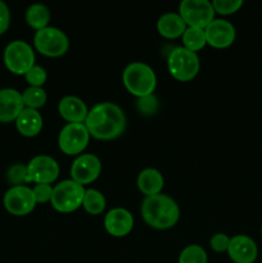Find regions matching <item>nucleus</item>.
Listing matches in <instances>:
<instances>
[{
  "label": "nucleus",
  "mask_w": 262,
  "mask_h": 263,
  "mask_svg": "<svg viewBox=\"0 0 262 263\" xmlns=\"http://www.w3.org/2000/svg\"><path fill=\"white\" fill-rule=\"evenodd\" d=\"M205 45H207V39H205L204 28L186 27L185 32L182 33V46L184 48L197 53Z\"/></svg>",
  "instance_id": "nucleus-22"
},
{
  "label": "nucleus",
  "mask_w": 262,
  "mask_h": 263,
  "mask_svg": "<svg viewBox=\"0 0 262 263\" xmlns=\"http://www.w3.org/2000/svg\"><path fill=\"white\" fill-rule=\"evenodd\" d=\"M208 257L203 247L190 244L185 247L179 256V263H207Z\"/></svg>",
  "instance_id": "nucleus-25"
},
{
  "label": "nucleus",
  "mask_w": 262,
  "mask_h": 263,
  "mask_svg": "<svg viewBox=\"0 0 262 263\" xmlns=\"http://www.w3.org/2000/svg\"><path fill=\"white\" fill-rule=\"evenodd\" d=\"M139 112L143 115H153L158 109V100L153 94L148 95V97L138 98V103H136Z\"/></svg>",
  "instance_id": "nucleus-29"
},
{
  "label": "nucleus",
  "mask_w": 262,
  "mask_h": 263,
  "mask_svg": "<svg viewBox=\"0 0 262 263\" xmlns=\"http://www.w3.org/2000/svg\"><path fill=\"white\" fill-rule=\"evenodd\" d=\"M90 133L85 123H67L59 133L58 145L64 154L80 156L89 144Z\"/></svg>",
  "instance_id": "nucleus-8"
},
{
  "label": "nucleus",
  "mask_w": 262,
  "mask_h": 263,
  "mask_svg": "<svg viewBox=\"0 0 262 263\" xmlns=\"http://www.w3.org/2000/svg\"><path fill=\"white\" fill-rule=\"evenodd\" d=\"M179 14L188 27L205 28L215 20V9L210 0H182Z\"/></svg>",
  "instance_id": "nucleus-7"
},
{
  "label": "nucleus",
  "mask_w": 262,
  "mask_h": 263,
  "mask_svg": "<svg viewBox=\"0 0 262 263\" xmlns=\"http://www.w3.org/2000/svg\"><path fill=\"white\" fill-rule=\"evenodd\" d=\"M33 45L43 55L55 58L67 53L69 48V39L61 28L48 26L36 31L33 36Z\"/></svg>",
  "instance_id": "nucleus-5"
},
{
  "label": "nucleus",
  "mask_w": 262,
  "mask_h": 263,
  "mask_svg": "<svg viewBox=\"0 0 262 263\" xmlns=\"http://www.w3.org/2000/svg\"><path fill=\"white\" fill-rule=\"evenodd\" d=\"M243 5L241 0H213L212 7L215 9V13L217 12L218 14H233V13L238 12Z\"/></svg>",
  "instance_id": "nucleus-28"
},
{
  "label": "nucleus",
  "mask_w": 262,
  "mask_h": 263,
  "mask_svg": "<svg viewBox=\"0 0 262 263\" xmlns=\"http://www.w3.org/2000/svg\"><path fill=\"white\" fill-rule=\"evenodd\" d=\"M204 32L208 45L217 49L228 48L235 41L236 37V30L233 23L222 18H215L204 28Z\"/></svg>",
  "instance_id": "nucleus-13"
},
{
  "label": "nucleus",
  "mask_w": 262,
  "mask_h": 263,
  "mask_svg": "<svg viewBox=\"0 0 262 263\" xmlns=\"http://www.w3.org/2000/svg\"><path fill=\"white\" fill-rule=\"evenodd\" d=\"M25 108L21 92L10 87L0 90V122L15 121Z\"/></svg>",
  "instance_id": "nucleus-16"
},
{
  "label": "nucleus",
  "mask_w": 262,
  "mask_h": 263,
  "mask_svg": "<svg viewBox=\"0 0 262 263\" xmlns=\"http://www.w3.org/2000/svg\"><path fill=\"white\" fill-rule=\"evenodd\" d=\"M22 99L25 103L26 108H32V109H39L46 103L48 95L43 87L30 86L22 92Z\"/></svg>",
  "instance_id": "nucleus-24"
},
{
  "label": "nucleus",
  "mask_w": 262,
  "mask_h": 263,
  "mask_svg": "<svg viewBox=\"0 0 262 263\" xmlns=\"http://www.w3.org/2000/svg\"><path fill=\"white\" fill-rule=\"evenodd\" d=\"M4 207L9 213L14 216H26L36 207V200L32 189L26 185H18L8 189L4 195Z\"/></svg>",
  "instance_id": "nucleus-11"
},
{
  "label": "nucleus",
  "mask_w": 262,
  "mask_h": 263,
  "mask_svg": "<svg viewBox=\"0 0 262 263\" xmlns=\"http://www.w3.org/2000/svg\"><path fill=\"white\" fill-rule=\"evenodd\" d=\"M7 179L13 186L23 185L27 181V166L22 163H15L8 168Z\"/></svg>",
  "instance_id": "nucleus-26"
},
{
  "label": "nucleus",
  "mask_w": 262,
  "mask_h": 263,
  "mask_svg": "<svg viewBox=\"0 0 262 263\" xmlns=\"http://www.w3.org/2000/svg\"><path fill=\"white\" fill-rule=\"evenodd\" d=\"M141 216L151 228L167 230L174 228L180 217V208L170 195L159 194L145 197L141 203Z\"/></svg>",
  "instance_id": "nucleus-1"
},
{
  "label": "nucleus",
  "mask_w": 262,
  "mask_h": 263,
  "mask_svg": "<svg viewBox=\"0 0 262 263\" xmlns=\"http://www.w3.org/2000/svg\"><path fill=\"white\" fill-rule=\"evenodd\" d=\"M10 23V12L8 5L0 0V35L8 30Z\"/></svg>",
  "instance_id": "nucleus-32"
},
{
  "label": "nucleus",
  "mask_w": 262,
  "mask_h": 263,
  "mask_svg": "<svg viewBox=\"0 0 262 263\" xmlns=\"http://www.w3.org/2000/svg\"><path fill=\"white\" fill-rule=\"evenodd\" d=\"M15 126L21 135L26 138H33L40 134L43 128V117L38 109L25 108L15 120Z\"/></svg>",
  "instance_id": "nucleus-19"
},
{
  "label": "nucleus",
  "mask_w": 262,
  "mask_h": 263,
  "mask_svg": "<svg viewBox=\"0 0 262 263\" xmlns=\"http://www.w3.org/2000/svg\"><path fill=\"white\" fill-rule=\"evenodd\" d=\"M33 197H35L36 203L50 202L51 197H53V186L50 184H36L32 187Z\"/></svg>",
  "instance_id": "nucleus-30"
},
{
  "label": "nucleus",
  "mask_w": 262,
  "mask_h": 263,
  "mask_svg": "<svg viewBox=\"0 0 262 263\" xmlns=\"http://www.w3.org/2000/svg\"><path fill=\"white\" fill-rule=\"evenodd\" d=\"M186 23L179 13L167 12L162 14L157 21V30L159 35L166 39H177L182 36L186 30Z\"/></svg>",
  "instance_id": "nucleus-18"
},
{
  "label": "nucleus",
  "mask_w": 262,
  "mask_h": 263,
  "mask_svg": "<svg viewBox=\"0 0 262 263\" xmlns=\"http://www.w3.org/2000/svg\"><path fill=\"white\" fill-rule=\"evenodd\" d=\"M228 254L234 263H253L258 256V248L251 236L239 234L230 238Z\"/></svg>",
  "instance_id": "nucleus-14"
},
{
  "label": "nucleus",
  "mask_w": 262,
  "mask_h": 263,
  "mask_svg": "<svg viewBox=\"0 0 262 263\" xmlns=\"http://www.w3.org/2000/svg\"><path fill=\"white\" fill-rule=\"evenodd\" d=\"M167 66L172 77L179 81H190L199 72V57L184 46H177L170 51Z\"/></svg>",
  "instance_id": "nucleus-4"
},
{
  "label": "nucleus",
  "mask_w": 262,
  "mask_h": 263,
  "mask_svg": "<svg viewBox=\"0 0 262 263\" xmlns=\"http://www.w3.org/2000/svg\"><path fill=\"white\" fill-rule=\"evenodd\" d=\"M105 205H107L105 198L99 190L87 189L85 192L82 207L85 208L87 213H90V215H100L105 210Z\"/></svg>",
  "instance_id": "nucleus-23"
},
{
  "label": "nucleus",
  "mask_w": 262,
  "mask_h": 263,
  "mask_svg": "<svg viewBox=\"0 0 262 263\" xmlns=\"http://www.w3.org/2000/svg\"><path fill=\"white\" fill-rule=\"evenodd\" d=\"M102 172V161L92 153H85L77 156L72 162L71 177L81 185L90 184L99 177Z\"/></svg>",
  "instance_id": "nucleus-12"
},
{
  "label": "nucleus",
  "mask_w": 262,
  "mask_h": 263,
  "mask_svg": "<svg viewBox=\"0 0 262 263\" xmlns=\"http://www.w3.org/2000/svg\"><path fill=\"white\" fill-rule=\"evenodd\" d=\"M136 185L138 189L143 193L145 197H151V195H157L162 192L164 185L163 175L158 171L157 168H144L138 175V180H136Z\"/></svg>",
  "instance_id": "nucleus-20"
},
{
  "label": "nucleus",
  "mask_w": 262,
  "mask_h": 263,
  "mask_svg": "<svg viewBox=\"0 0 262 263\" xmlns=\"http://www.w3.org/2000/svg\"><path fill=\"white\" fill-rule=\"evenodd\" d=\"M25 79L30 84V86L43 87V85L46 82V79H48V73H46L45 68L35 64L26 72Z\"/></svg>",
  "instance_id": "nucleus-27"
},
{
  "label": "nucleus",
  "mask_w": 262,
  "mask_h": 263,
  "mask_svg": "<svg viewBox=\"0 0 262 263\" xmlns=\"http://www.w3.org/2000/svg\"><path fill=\"white\" fill-rule=\"evenodd\" d=\"M229 244H230V238L223 233H217L211 238L210 246L217 253H222V252H228Z\"/></svg>",
  "instance_id": "nucleus-31"
},
{
  "label": "nucleus",
  "mask_w": 262,
  "mask_h": 263,
  "mask_svg": "<svg viewBox=\"0 0 262 263\" xmlns=\"http://www.w3.org/2000/svg\"><path fill=\"white\" fill-rule=\"evenodd\" d=\"M4 63L14 74H23L35 66V51L23 40H14L4 50Z\"/></svg>",
  "instance_id": "nucleus-6"
},
{
  "label": "nucleus",
  "mask_w": 262,
  "mask_h": 263,
  "mask_svg": "<svg viewBox=\"0 0 262 263\" xmlns=\"http://www.w3.org/2000/svg\"><path fill=\"white\" fill-rule=\"evenodd\" d=\"M59 115L68 123H84L86 118L87 109L84 100L74 95H66L59 100Z\"/></svg>",
  "instance_id": "nucleus-17"
},
{
  "label": "nucleus",
  "mask_w": 262,
  "mask_h": 263,
  "mask_svg": "<svg viewBox=\"0 0 262 263\" xmlns=\"http://www.w3.org/2000/svg\"><path fill=\"white\" fill-rule=\"evenodd\" d=\"M261 235H262V228H261Z\"/></svg>",
  "instance_id": "nucleus-33"
},
{
  "label": "nucleus",
  "mask_w": 262,
  "mask_h": 263,
  "mask_svg": "<svg viewBox=\"0 0 262 263\" xmlns=\"http://www.w3.org/2000/svg\"><path fill=\"white\" fill-rule=\"evenodd\" d=\"M122 81L128 92L138 98L152 95L157 86L156 72L144 62L127 64L122 72Z\"/></svg>",
  "instance_id": "nucleus-2"
},
{
  "label": "nucleus",
  "mask_w": 262,
  "mask_h": 263,
  "mask_svg": "<svg viewBox=\"0 0 262 263\" xmlns=\"http://www.w3.org/2000/svg\"><path fill=\"white\" fill-rule=\"evenodd\" d=\"M104 228L112 236H126L134 228V217L126 208L115 207L104 217Z\"/></svg>",
  "instance_id": "nucleus-15"
},
{
  "label": "nucleus",
  "mask_w": 262,
  "mask_h": 263,
  "mask_svg": "<svg viewBox=\"0 0 262 263\" xmlns=\"http://www.w3.org/2000/svg\"><path fill=\"white\" fill-rule=\"evenodd\" d=\"M49 21H50V9L45 4L35 3L26 10V22L36 31L48 27Z\"/></svg>",
  "instance_id": "nucleus-21"
},
{
  "label": "nucleus",
  "mask_w": 262,
  "mask_h": 263,
  "mask_svg": "<svg viewBox=\"0 0 262 263\" xmlns=\"http://www.w3.org/2000/svg\"><path fill=\"white\" fill-rule=\"evenodd\" d=\"M105 113H107V122L100 127L89 130L90 136L99 140H112L123 134L126 128V116L121 107L110 102H103Z\"/></svg>",
  "instance_id": "nucleus-9"
},
{
  "label": "nucleus",
  "mask_w": 262,
  "mask_h": 263,
  "mask_svg": "<svg viewBox=\"0 0 262 263\" xmlns=\"http://www.w3.org/2000/svg\"><path fill=\"white\" fill-rule=\"evenodd\" d=\"M85 192L84 185L79 184L74 180H63L53 187L51 205L61 213H69L79 210L84 202Z\"/></svg>",
  "instance_id": "nucleus-3"
},
{
  "label": "nucleus",
  "mask_w": 262,
  "mask_h": 263,
  "mask_svg": "<svg viewBox=\"0 0 262 263\" xmlns=\"http://www.w3.org/2000/svg\"><path fill=\"white\" fill-rule=\"evenodd\" d=\"M59 164L53 157L39 154L27 164V181L35 184H51L59 176Z\"/></svg>",
  "instance_id": "nucleus-10"
}]
</instances>
